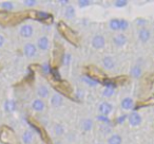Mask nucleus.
<instances>
[{
	"label": "nucleus",
	"instance_id": "obj_29",
	"mask_svg": "<svg viewBox=\"0 0 154 144\" xmlns=\"http://www.w3.org/2000/svg\"><path fill=\"white\" fill-rule=\"evenodd\" d=\"M5 107V110H7L8 112H13L14 110L16 109V102L14 101V100H10V101H7Z\"/></svg>",
	"mask_w": 154,
	"mask_h": 144
},
{
	"label": "nucleus",
	"instance_id": "obj_41",
	"mask_svg": "<svg viewBox=\"0 0 154 144\" xmlns=\"http://www.w3.org/2000/svg\"><path fill=\"white\" fill-rule=\"evenodd\" d=\"M146 24H147V20L141 19V18H139V19H137V24H139V26H145Z\"/></svg>",
	"mask_w": 154,
	"mask_h": 144
},
{
	"label": "nucleus",
	"instance_id": "obj_12",
	"mask_svg": "<svg viewBox=\"0 0 154 144\" xmlns=\"http://www.w3.org/2000/svg\"><path fill=\"white\" fill-rule=\"evenodd\" d=\"M33 32H34V29L31 24H24L20 28V36L23 37V38H30L33 35Z\"/></svg>",
	"mask_w": 154,
	"mask_h": 144
},
{
	"label": "nucleus",
	"instance_id": "obj_27",
	"mask_svg": "<svg viewBox=\"0 0 154 144\" xmlns=\"http://www.w3.org/2000/svg\"><path fill=\"white\" fill-rule=\"evenodd\" d=\"M108 144H122V137L119 135H112L108 139Z\"/></svg>",
	"mask_w": 154,
	"mask_h": 144
},
{
	"label": "nucleus",
	"instance_id": "obj_39",
	"mask_svg": "<svg viewBox=\"0 0 154 144\" xmlns=\"http://www.w3.org/2000/svg\"><path fill=\"white\" fill-rule=\"evenodd\" d=\"M70 59H71V55H70V54H64V57H63V60H62V64H63L64 66H66V65L70 64Z\"/></svg>",
	"mask_w": 154,
	"mask_h": 144
},
{
	"label": "nucleus",
	"instance_id": "obj_40",
	"mask_svg": "<svg viewBox=\"0 0 154 144\" xmlns=\"http://www.w3.org/2000/svg\"><path fill=\"white\" fill-rule=\"evenodd\" d=\"M97 119H98L100 122H103V123H109L110 122V120L106 116H98L97 117Z\"/></svg>",
	"mask_w": 154,
	"mask_h": 144
},
{
	"label": "nucleus",
	"instance_id": "obj_5",
	"mask_svg": "<svg viewBox=\"0 0 154 144\" xmlns=\"http://www.w3.org/2000/svg\"><path fill=\"white\" fill-rule=\"evenodd\" d=\"M52 86L54 87L56 91L60 93V94L64 95V97H71L73 93V87L68 81L64 80H52L50 81Z\"/></svg>",
	"mask_w": 154,
	"mask_h": 144
},
{
	"label": "nucleus",
	"instance_id": "obj_36",
	"mask_svg": "<svg viewBox=\"0 0 154 144\" xmlns=\"http://www.w3.org/2000/svg\"><path fill=\"white\" fill-rule=\"evenodd\" d=\"M23 5H26V7H34V5H37L36 0H24Z\"/></svg>",
	"mask_w": 154,
	"mask_h": 144
},
{
	"label": "nucleus",
	"instance_id": "obj_42",
	"mask_svg": "<svg viewBox=\"0 0 154 144\" xmlns=\"http://www.w3.org/2000/svg\"><path fill=\"white\" fill-rule=\"evenodd\" d=\"M3 45H5V37L0 34V48L3 47Z\"/></svg>",
	"mask_w": 154,
	"mask_h": 144
},
{
	"label": "nucleus",
	"instance_id": "obj_37",
	"mask_svg": "<svg viewBox=\"0 0 154 144\" xmlns=\"http://www.w3.org/2000/svg\"><path fill=\"white\" fill-rule=\"evenodd\" d=\"M41 71H42L45 74H49L50 72H51V68H50V66L48 64H45L41 66Z\"/></svg>",
	"mask_w": 154,
	"mask_h": 144
},
{
	"label": "nucleus",
	"instance_id": "obj_28",
	"mask_svg": "<svg viewBox=\"0 0 154 144\" xmlns=\"http://www.w3.org/2000/svg\"><path fill=\"white\" fill-rule=\"evenodd\" d=\"M141 73H143V70H141V68L139 66H134L132 68V70H131V75L133 76V78H140V75H141Z\"/></svg>",
	"mask_w": 154,
	"mask_h": 144
},
{
	"label": "nucleus",
	"instance_id": "obj_21",
	"mask_svg": "<svg viewBox=\"0 0 154 144\" xmlns=\"http://www.w3.org/2000/svg\"><path fill=\"white\" fill-rule=\"evenodd\" d=\"M21 139L24 144H31L33 142V139H34V136H33V133L31 130H26L22 133Z\"/></svg>",
	"mask_w": 154,
	"mask_h": 144
},
{
	"label": "nucleus",
	"instance_id": "obj_26",
	"mask_svg": "<svg viewBox=\"0 0 154 144\" xmlns=\"http://www.w3.org/2000/svg\"><path fill=\"white\" fill-rule=\"evenodd\" d=\"M109 27L112 31H118L120 28V19H117V18L111 19L109 22Z\"/></svg>",
	"mask_w": 154,
	"mask_h": 144
},
{
	"label": "nucleus",
	"instance_id": "obj_45",
	"mask_svg": "<svg viewBox=\"0 0 154 144\" xmlns=\"http://www.w3.org/2000/svg\"><path fill=\"white\" fill-rule=\"evenodd\" d=\"M0 70H1V66H0Z\"/></svg>",
	"mask_w": 154,
	"mask_h": 144
},
{
	"label": "nucleus",
	"instance_id": "obj_14",
	"mask_svg": "<svg viewBox=\"0 0 154 144\" xmlns=\"http://www.w3.org/2000/svg\"><path fill=\"white\" fill-rule=\"evenodd\" d=\"M50 47V41L47 36H41L37 40V48L40 49L41 51H47Z\"/></svg>",
	"mask_w": 154,
	"mask_h": 144
},
{
	"label": "nucleus",
	"instance_id": "obj_1",
	"mask_svg": "<svg viewBox=\"0 0 154 144\" xmlns=\"http://www.w3.org/2000/svg\"><path fill=\"white\" fill-rule=\"evenodd\" d=\"M26 19H32V10L21 12L0 11V26L5 28L17 26Z\"/></svg>",
	"mask_w": 154,
	"mask_h": 144
},
{
	"label": "nucleus",
	"instance_id": "obj_34",
	"mask_svg": "<svg viewBox=\"0 0 154 144\" xmlns=\"http://www.w3.org/2000/svg\"><path fill=\"white\" fill-rule=\"evenodd\" d=\"M128 28H129V22L127 21V20H125V19H120V28H119V30L126 31Z\"/></svg>",
	"mask_w": 154,
	"mask_h": 144
},
{
	"label": "nucleus",
	"instance_id": "obj_44",
	"mask_svg": "<svg viewBox=\"0 0 154 144\" xmlns=\"http://www.w3.org/2000/svg\"><path fill=\"white\" fill-rule=\"evenodd\" d=\"M68 2H69L68 0H61V1H59L60 5H66V3H68Z\"/></svg>",
	"mask_w": 154,
	"mask_h": 144
},
{
	"label": "nucleus",
	"instance_id": "obj_20",
	"mask_svg": "<svg viewBox=\"0 0 154 144\" xmlns=\"http://www.w3.org/2000/svg\"><path fill=\"white\" fill-rule=\"evenodd\" d=\"M103 65L107 70H111L115 67V62L111 56H106L103 58Z\"/></svg>",
	"mask_w": 154,
	"mask_h": 144
},
{
	"label": "nucleus",
	"instance_id": "obj_25",
	"mask_svg": "<svg viewBox=\"0 0 154 144\" xmlns=\"http://www.w3.org/2000/svg\"><path fill=\"white\" fill-rule=\"evenodd\" d=\"M93 127V121L91 119H85L82 122V128L84 129L85 131H89L91 130Z\"/></svg>",
	"mask_w": 154,
	"mask_h": 144
},
{
	"label": "nucleus",
	"instance_id": "obj_10",
	"mask_svg": "<svg viewBox=\"0 0 154 144\" xmlns=\"http://www.w3.org/2000/svg\"><path fill=\"white\" fill-rule=\"evenodd\" d=\"M23 53L26 57H34L37 53V47L34 43H26L23 47Z\"/></svg>",
	"mask_w": 154,
	"mask_h": 144
},
{
	"label": "nucleus",
	"instance_id": "obj_17",
	"mask_svg": "<svg viewBox=\"0 0 154 144\" xmlns=\"http://www.w3.org/2000/svg\"><path fill=\"white\" fill-rule=\"evenodd\" d=\"M138 37L143 43H147L150 39V37H151V33H150V31L147 28L143 27L138 32Z\"/></svg>",
	"mask_w": 154,
	"mask_h": 144
},
{
	"label": "nucleus",
	"instance_id": "obj_18",
	"mask_svg": "<svg viewBox=\"0 0 154 144\" xmlns=\"http://www.w3.org/2000/svg\"><path fill=\"white\" fill-rule=\"evenodd\" d=\"M152 105H154V94L151 95L150 98H148V99L143 100V101H140V102H138V103H136V105H135V109H138V108H140V107L152 106Z\"/></svg>",
	"mask_w": 154,
	"mask_h": 144
},
{
	"label": "nucleus",
	"instance_id": "obj_35",
	"mask_svg": "<svg viewBox=\"0 0 154 144\" xmlns=\"http://www.w3.org/2000/svg\"><path fill=\"white\" fill-rule=\"evenodd\" d=\"M127 5H128V1H127V0H117V1H115V7H117V8H124V7H126Z\"/></svg>",
	"mask_w": 154,
	"mask_h": 144
},
{
	"label": "nucleus",
	"instance_id": "obj_3",
	"mask_svg": "<svg viewBox=\"0 0 154 144\" xmlns=\"http://www.w3.org/2000/svg\"><path fill=\"white\" fill-rule=\"evenodd\" d=\"M0 142L2 144H20L17 133L8 125L0 127Z\"/></svg>",
	"mask_w": 154,
	"mask_h": 144
},
{
	"label": "nucleus",
	"instance_id": "obj_33",
	"mask_svg": "<svg viewBox=\"0 0 154 144\" xmlns=\"http://www.w3.org/2000/svg\"><path fill=\"white\" fill-rule=\"evenodd\" d=\"M114 92H115V89L108 88V87H106V88L103 90V97H106V98H111L112 95L114 94Z\"/></svg>",
	"mask_w": 154,
	"mask_h": 144
},
{
	"label": "nucleus",
	"instance_id": "obj_16",
	"mask_svg": "<svg viewBox=\"0 0 154 144\" xmlns=\"http://www.w3.org/2000/svg\"><path fill=\"white\" fill-rule=\"evenodd\" d=\"M32 108L35 111H38V112L43 111L45 108V104L41 99H35L34 101L32 102Z\"/></svg>",
	"mask_w": 154,
	"mask_h": 144
},
{
	"label": "nucleus",
	"instance_id": "obj_9",
	"mask_svg": "<svg viewBox=\"0 0 154 144\" xmlns=\"http://www.w3.org/2000/svg\"><path fill=\"white\" fill-rule=\"evenodd\" d=\"M128 121H129V124H130L131 126L136 127V126H138V125H140L141 117L137 111H133V112H131V114H129Z\"/></svg>",
	"mask_w": 154,
	"mask_h": 144
},
{
	"label": "nucleus",
	"instance_id": "obj_2",
	"mask_svg": "<svg viewBox=\"0 0 154 144\" xmlns=\"http://www.w3.org/2000/svg\"><path fill=\"white\" fill-rule=\"evenodd\" d=\"M57 30H58V32H59V34L61 35L66 41H69L71 45L75 46V47L79 46V43H80L79 34H78L76 31L73 30L71 27H69L64 21H62V20L58 21Z\"/></svg>",
	"mask_w": 154,
	"mask_h": 144
},
{
	"label": "nucleus",
	"instance_id": "obj_13",
	"mask_svg": "<svg viewBox=\"0 0 154 144\" xmlns=\"http://www.w3.org/2000/svg\"><path fill=\"white\" fill-rule=\"evenodd\" d=\"M98 110H99V112H100L101 116L107 117L112 112V110H113V106H112L110 103H108V102H103V103L99 105Z\"/></svg>",
	"mask_w": 154,
	"mask_h": 144
},
{
	"label": "nucleus",
	"instance_id": "obj_32",
	"mask_svg": "<svg viewBox=\"0 0 154 144\" xmlns=\"http://www.w3.org/2000/svg\"><path fill=\"white\" fill-rule=\"evenodd\" d=\"M82 82L86 83V84L88 85V86H90V87H93V86H96V85H98V83H96L95 81H93L92 78H88L87 75L82 76Z\"/></svg>",
	"mask_w": 154,
	"mask_h": 144
},
{
	"label": "nucleus",
	"instance_id": "obj_22",
	"mask_svg": "<svg viewBox=\"0 0 154 144\" xmlns=\"http://www.w3.org/2000/svg\"><path fill=\"white\" fill-rule=\"evenodd\" d=\"M50 102H51V105L53 106V107H59V106H61L62 102H63V100H62V97L59 94H54L52 95L51 100H50Z\"/></svg>",
	"mask_w": 154,
	"mask_h": 144
},
{
	"label": "nucleus",
	"instance_id": "obj_43",
	"mask_svg": "<svg viewBox=\"0 0 154 144\" xmlns=\"http://www.w3.org/2000/svg\"><path fill=\"white\" fill-rule=\"evenodd\" d=\"M126 118H127L126 116H122V117H120V118H118V119H117V123H122V122H124V120H125Z\"/></svg>",
	"mask_w": 154,
	"mask_h": 144
},
{
	"label": "nucleus",
	"instance_id": "obj_38",
	"mask_svg": "<svg viewBox=\"0 0 154 144\" xmlns=\"http://www.w3.org/2000/svg\"><path fill=\"white\" fill-rule=\"evenodd\" d=\"M91 3V1L90 0H79L78 1V5H79L80 8H86V7H88L89 5Z\"/></svg>",
	"mask_w": 154,
	"mask_h": 144
},
{
	"label": "nucleus",
	"instance_id": "obj_7",
	"mask_svg": "<svg viewBox=\"0 0 154 144\" xmlns=\"http://www.w3.org/2000/svg\"><path fill=\"white\" fill-rule=\"evenodd\" d=\"M63 57H64L63 48L57 43V45L54 47L53 53H52V68L51 69H53V70H57V68L59 67V65L62 64Z\"/></svg>",
	"mask_w": 154,
	"mask_h": 144
},
{
	"label": "nucleus",
	"instance_id": "obj_8",
	"mask_svg": "<svg viewBox=\"0 0 154 144\" xmlns=\"http://www.w3.org/2000/svg\"><path fill=\"white\" fill-rule=\"evenodd\" d=\"M34 20H38V21L45 22V24H52L53 22V16L49 13L41 11H35V17Z\"/></svg>",
	"mask_w": 154,
	"mask_h": 144
},
{
	"label": "nucleus",
	"instance_id": "obj_31",
	"mask_svg": "<svg viewBox=\"0 0 154 144\" xmlns=\"http://www.w3.org/2000/svg\"><path fill=\"white\" fill-rule=\"evenodd\" d=\"M0 7H1V9L3 10V11H8V12H11L12 10H13L14 5L12 2H9V1H5V2H2L1 5H0Z\"/></svg>",
	"mask_w": 154,
	"mask_h": 144
},
{
	"label": "nucleus",
	"instance_id": "obj_15",
	"mask_svg": "<svg viewBox=\"0 0 154 144\" xmlns=\"http://www.w3.org/2000/svg\"><path fill=\"white\" fill-rule=\"evenodd\" d=\"M113 43L116 47H122V46H125L127 43V36L125 34H122V33L115 35L113 38Z\"/></svg>",
	"mask_w": 154,
	"mask_h": 144
},
{
	"label": "nucleus",
	"instance_id": "obj_19",
	"mask_svg": "<svg viewBox=\"0 0 154 144\" xmlns=\"http://www.w3.org/2000/svg\"><path fill=\"white\" fill-rule=\"evenodd\" d=\"M120 106L124 110H131L133 107H134V102L131 98H125L122 99V101L120 102Z\"/></svg>",
	"mask_w": 154,
	"mask_h": 144
},
{
	"label": "nucleus",
	"instance_id": "obj_24",
	"mask_svg": "<svg viewBox=\"0 0 154 144\" xmlns=\"http://www.w3.org/2000/svg\"><path fill=\"white\" fill-rule=\"evenodd\" d=\"M75 8L73 7V5H68L66 7V9H64V17L68 18V19H71V18H73L75 16Z\"/></svg>",
	"mask_w": 154,
	"mask_h": 144
},
{
	"label": "nucleus",
	"instance_id": "obj_6",
	"mask_svg": "<svg viewBox=\"0 0 154 144\" xmlns=\"http://www.w3.org/2000/svg\"><path fill=\"white\" fill-rule=\"evenodd\" d=\"M29 123H30V124L32 125L35 129H36V131L39 133L40 138L42 139V141L45 142V144H53L51 141V139H50L49 133H48L47 130H45V128L36 120V119H34L33 117H29Z\"/></svg>",
	"mask_w": 154,
	"mask_h": 144
},
{
	"label": "nucleus",
	"instance_id": "obj_23",
	"mask_svg": "<svg viewBox=\"0 0 154 144\" xmlns=\"http://www.w3.org/2000/svg\"><path fill=\"white\" fill-rule=\"evenodd\" d=\"M37 94L40 99H47L49 97V89L47 88L43 85H40V86L37 88Z\"/></svg>",
	"mask_w": 154,
	"mask_h": 144
},
{
	"label": "nucleus",
	"instance_id": "obj_4",
	"mask_svg": "<svg viewBox=\"0 0 154 144\" xmlns=\"http://www.w3.org/2000/svg\"><path fill=\"white\" fill-rule=\"evenodd\" d=\"M85 71H86V75L88 78H92L93 81H95L96 83H101L103 84L106 80H107V75L105 74L103 70L100 68L96 66H93V65H90V66H87L85 68Z\"/></svg>",
	"mask_w": 154,
	"mask_h": 144
},
{
	"label": "nucleus",
	"instance_id": "obj_11",
	"mask_svg": "<svg viewBox=\"0 0 154 144\" xmlns=\"http://www.w3.org/2000/svg\"><path fill=\"white\" fill-rule=\"evenodd\" d=\"M106 45L105 37L103 35H95L92 39V46L95 49H103Z\"/></svg>",
	"mask_w": 154,
	"mask_h": 144
},
{
	"label": "nucleus",
	"instance_id": "obj_30",
	"mask_svg": "<svg viewBox=\"0 0 154 144\" xmlns=\"http://www.w3.org/2000/svg\"><path fill=\"white\" fill-rule=\"evenodd\" d=\"M54 133L56 136H62L64 133V127L61 124H55L54 125Z\"/></svg>",
	"mask_w": 154,
	"mask_h": 144
}]
</instances>
